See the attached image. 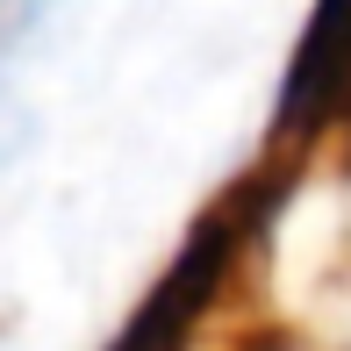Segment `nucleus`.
<instances>
[{
	"instance_id": "f257e3e1",
	"label": "nucleus",
	"mask_w": 351,
	"mask_h": 351,
	"mask_svg": "<svg viewBox=\"0 0 351 351\" xmlns=\"http://www.w3.org/2000/svg\"><path fill=\"white\" fill-rule=\"evenodd\" d=\"M251 186H258V180H244L230 201H215V208L186 230L172 273L151 287V301L122 323V337L108 351H186V344H194V323L208 315L215 287L230 280V265L244 258L251 230H258V194H251Z\"/></svg>"
},
{
	"instance_id": "f03ea898",
	"label": "nucleus",
	"mask_w": 351,
	"mask_h": 351,
	"mask_svg": "<svg viewBox=\"0 0 351 351\" xmlns=\"http://www.w3.org/2000/svg\"><path fill=\"white\" fill-rule=\"evenodd\" d=\"M337 115H351V0H323L301 29L273 122H280V143H308Z\"/></svg>"
}]
</instances>
